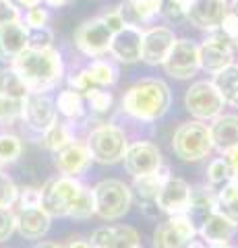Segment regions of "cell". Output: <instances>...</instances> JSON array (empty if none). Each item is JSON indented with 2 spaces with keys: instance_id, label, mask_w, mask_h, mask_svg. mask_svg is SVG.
<instances>
[{
  "instance_id": "26",
  "label": "cell",
  "mask_w": 238,
  "mask_h": 248,
  "mask_svg": "<svg viewBox=\"0 0 238 248\" xmlns=\"http://www.w3.org/2000/svg\"><path fill=\"white\" fill-rule=\"evenodd\" d=\"M56 112L60 116H64L66 122L75 124L77 120H83L85 118V97L81 93H77L73 89H64L58 93V99H56Z\"/></svg>"
},
{
  "instance_id": "21",
  "label": "cell",
  "mask_w": 238,
  "mask_h": 248,
  "mask_svg": "<svg viewBox=\"0 0 238 248\" xmlns=\"http://www.w3.org/2000/svg\"><path fill=\"white\" fill-rule=\"evenodd\" d=\"M50 221L52 217L42 207L19 209V213H15V228L25 240H42L48 234Z\"/></svg>"
},
{
  "instance_id": "48",
  "label": "cell",
  "mask_w": 238,
  "mask_h": 248,
  "mask_svg": "<svg viewBox=\"0 0 238 248\" xmlns=\"http://www.w3.org/2000/svg\"><path fill=\"white\" fill-rule=\"evenodd\" d=\"M224 157H226L228 166H230V174H232L234 180H238V147H234L232 151H228Z\"/></svg>"
},
{
  "instance_id": "20",
  "label": "cell",
  "mask_w": 238,
  "mask_h": 248,
  "mask_svg": "<svg viewBox=\"0 0 238 248\" xmlns=\"http://www.w3.org/2000/svg\"><path fill=\"white\" fill-rule=\"evenodd\" d=\"M116 11L125 27H135L143 31V27L149 25L159 15V0H125Z\"/></svg>"
},
{
  "instance_id": "30",
  "label": "cell",
  "mask_w": 238,
  "mask_h": 248,
  "mask_svg": "<svg viewBox=\"0 0 238 248\" xmlns=\"http://www.w3.org/2000/svg\"><path fill=\"white\" fill-rule=\"evenodd\" d=\"M27 85L23 83V79L19 77V73L9 64L4 68H0V95L9 97V99H17V102H23L29 95Z\"/></svg>"
},
{
  "instance_id": "7",
  "label": "cell",
  "mask_w": 238,
  "mask_h": 248,
  "mask_svg": "<svg viewBox=\"0 0 238 248\" xmlns=\"http://www.w3.org/2000/svg\"><path fill=\"white\" fill-rule=\"evenodd\" d=\"M224 106L226 104L222 99L220 91L216 89V85H213V81H197L184 93V108L199 122L213 120L216 116L224 112Z\"/></svg>"
},
{
  "instance_id": "35",
  "label": "cell",
  "mask_w": 238,
  "mask_h": 248,
  "mask_svg": "<svg viewBox=\"0 0 238 248\" xmlns=\"http://www.w3.org/2000/svg\"><path fill=\"white\" fill-rule=\"evenodd\" d=\"M83 97L87 99V106L91 108V112H94V114H108L112 110V104H114L112 93L102 89V87L89 89Z\"/></svg>"
},
{
  "instance_id": "8",
  "label": "cell",
  "mask_w": 238,
  "mask_h": 248,
  "mask_svg": "<svg viewBox=\"0 0 238 248\" xmlns=\"http://www.w3.org/2000/svg\"><path fill=\"white\" fill-rule=\"evenodd\" d=\"M112 31L108 25L102 21V17H94L83 21L75 31V46L83 56H87L91 60L104 58L110 52L112 44Z\"/></svg>"
},
{
  "instance_id": "27",
  "label": "cell",
  "mask_w": 238,
  "mask_h": 248,
  "mask_svg": "<svg viewBox=\"0 0 238 248\" xmlns=\"http://www.w3.org/2000/svg\"><path fill=\"white\" fill-rule=\"evenodd\" d=\"M213 85L220 91L224 104L238 108V64H230L213 75Z\"/></svg>"
},
{
  "instance_id": "42",
  "label": "cell",
  "mask_w": 238,
  "mask_h": 248,
  "mask_svg": "<svg viewBox=\"0 0 238 248\" xmlns=\"http://www.w3.org/2000/svg\"><path fill=\"white\" fill-rule=\"evenodd\" d=\"M17 203H19L21 209L40 207L42 205V188H35V186H25V188H19Z\"/></svg>"
},
{
  "instance_id": "39",
  "label": "cell",
  "mask_w": 238,
  "mask_h": 248,
  "mask_svg": "<svg viewBox=\"0 0 238 248\" xmlns=\"http://www.w3.org/2000/svg\"><path fill=\"white\" fill-rule=\"evenodd\" d=\"M190 0H159V15L168 21H178L184 17Z\"/></svg>"
},
{
  "instance_id": "45",
  "label": "cell",
  "mask_w": 238,
  "mask_h": 248,
  "mask_svg": "<svg viewBox=\"0 0 238 248\" xmlns=\"http://www.w3.org/2000/svg\"><path fill=\"white\" fill-rule=\"evenodd\" d=\"M21 19V9L15 4V0H0V27Z\"/></svg>"
},
{
  "instance_id": "43",
  "label": "cell",
  "mask_w": 238,
  "mask_h": 248,
  "mask_svg": "<svg viewBox=\"0 0 238 248\" xmlns=\"http://www.w3.org/2000/svg\"><path fill=\"white\" fill-rule=\"evenodd\" d=\"M17 228H15V213L9 207H0V242H6Z\"/></svg>"
},
{
  "instance_id": "44",
  "label": "cell",
  "mask_w": 238,
  "mask_h": 248,
  "mask_svg": "<svg viewBox=\"0 0 238 248\" xmlns=\"http://www.w3.org/2000/svg\"><path fill=\"white\" fill-rule=\"evenodd\" d=\"M68 89L81 93V95H85L89 89H94V83H91L85 68H81V71H77V73H73L71 77H68Z\"/></svg>"
},
{
  "instance_id": "40",
  "label": "cell",
  "mask_w": 238,
  "mask_h": 248,
  "mask_svg": "<svg viewBox=\"0 0 238 248\" xmlns=\"http://www.w3.org/2000/svg\"><path fill=\"white\" fill-rule=\"evenodd\" d=\"M19 197V186L9 174H0V207H13Z\"/></svg>"
},
{
  "instance_id": "18",
  "label": "cell",
  "mask_w": 238,
  "mask_h": 248,
  "mask_svg": "<svg viewBox=\"0 0 238 248\" xmlns=\"http://www.w3.org/2000/svg\"><path fill=\"white\" fill-rule=\"evenodd\" d=\"M141 40L143 31L135 27H122L112 35L110 56L122 64H135L141 60Z\"/></svg>"
},
{
  "instance_id": "28",
  "label": "cell",
  "mask_w": 238,
  "mask_h": 248,
  "mask_svg": "<svg viewBox=\"0 0 238 248\" xmlns=\"http://www.w3.org/2000/svg\"><path fill=\"white\" fill-rule=\"evenodd\" d=\"M85 71L89 75L91 83H94V87H112L114 83L118 81V66L114 64L112 60H106V58H95L91 60L89 64L85 66Z\"/></svg>"
},
{
  "instance_id": "2",
  "label": "cell",
  "mask_w": 238,
  "mask_h": 248,
  "mask_svg": "<svg viewBox=\"0 0 238 248\" xmlns=\"http://www.w3.org/2000/svg\"><path fill=\"white\" fill-rule=\"evenodd\" d=\"M172 93L162 79H141L122 95V112L137 122H156L170 110Z\"/></svg>"
},
{
  "instance_id": "14",
  "label": "cell",
  "mask_w": 238,
  "mask_h": 248,
  "mask_svg": "<svg viewBox=\"0 0 238 248\" xmlns=\"http://www.w3.org/2000/svg\"><path fill=\"white\" fill-rule=\"evenodd\" d=\"M228 13V0H190L184 17L201 31H218Z\"/></svg>"
},
{
  "instance_id": "55",
  "label": "cell",
  "mask_w": 238,
  "mask_h": 248,
  "mask_svg": "<svg viewBox=\"0 0 238 248\" xmlns=\"http://www.w3.org/2000/svg\"><path fill=\"white\" fill-rule=\"evenodd\" d=\"M207 248H232L230 244H211V246H207Z\"/></svg>"
},
{
  "instance_id": "52",
  "label": "cell",
  "mask_w": 238,
  "mask_h": 248,
  "mask_svg": "<svg viewBox=\"0 0 238 248\" xmlns=\"http://www.w3.org/2000/svg\"><path fill=\"white\" fill-rule=\"evenodd\" d=\"M228 13H230V15H234V17L238 19V0H230V4H228Z\"/></svg>"
},
{
  "instance_id": "49",
  "label": "cell",
  "mask_w": 238,
  "mask_h": 248,
  "mask_svg": "<svg viewBox=\"0 0 238 248\" xmlns=\"http://www.w3.org/2000/svg\"><path fill=\"white\" fill-rule=\"evenodd\" d=\"M64 248H94L89 244V240H81V238H75V240H71Z\"/></svg>"
},
{
  "instance_id": "29",
  "label": "cell",
  "mask_w": 238,
  "mask_h": 248,
  "mask_svg": "<svg viewBox=\"0 0 238 248\" xmlns=\"http://www.w3.org/2000/svg\"><path fill=\"white\" fill-rule=\"evenodd\" d=\"M42 141L44 147L52 153L60 151L63 147H66L68 143L75 141V130H73V124L66 122V120H56L48 130L42 133Z\"/></svg>"
},
{
  "instance_id": "4",
  "label": "cell",
  "mask_w": 238,
  "mask_h": 248,
  "mask_svg": "<svg viewBox=\"0 0 238 248\" xmlns=\"http://www.w3.org/2000/svg\"><path fill=\"white\" fill-rule=\"evenodd\" d=\"M94 207L95 215H99L104 221H116L120 217L128 213L130 205H133V190L130 186L125 184L116 178H108V180L97 182L94 188Z\"/></svg>"
},
{
  "instance_id": "36",
  "label": "cell",
  "mask_w": 238,
  "mask_h": 248,
  "mask_svg": "<svg viewBox=\"0 0 238 248\" xmlns=\"http://www.w3.org/2000/svg\"><path fill=\"white\" fill-rule=\"evenodd\" d=\"M27 48L29 50H48L54 48V31L50 27L27 29Z\"/></svg>"
},
{
  "instance_id": "13",
  "label": "cell",
  "mask_w": 238,
  "mask_h": 248,
  "mask_svg": "<svg viewBox=\"0 0 238 248\" xmlns=\"http://www.w3.org/2000/svg\"><path fill=\"white\" fill-rule=\"evenodd\" d=\"M122 161H125V170L133 178L135 176L149 174V172H156L159 166H164V159H162V151H159V147L149 143V141L128 143Z\"/></svg>"
},
{
  "instance_id": "34",
  "label": "cell",
  "mask_w": 238,
  "mask_h": 248,
  "mask_svg": "<svg viewBox=\"0 0 238 248\" xmlns=\"http://www.w3.org/2000/svg\"><path fill=\"white\" fill-rule=\"evenodd\" d=\"M91 215H95V207H94V192L87 186H83L81 192L77 195L75 203L68 211L71 219H89Z\"/></svg>"
},
{
  "instance_id": "37",
  "label": "cell",
  "mask_w": 238,
  "mask_h": 248,
  "mask_svg": "<svg viewBox=\"0 0 238 248\" xmlns=\"http://www.w3.org/2000/svg\"><path fill=\"white\" fill-rule=\"evenodd\" d=\"M232 174H230V166L226 157H216L213 161H209V166H207V180H209L211 186H220L228 182Z\"/></svg>"
},
{
  "instance_id": "50",
  "label": "cell",
  "mask_w": 238,
  "mask_h": 248,
  "mask_svg": "<svg viewBox=\"0 0 238 248\" xmlns=\"http://www.w3.org/2000/svg\"><path fill=\"white\" fill-rule=\"evenodd\" d=\"M73 2H75V0H44V4L50 6V9H60V6H68Z\"/></svg>"
},
{
  "instance_id": "6",
  "label": "cell",
  "mask_w": 238,
  "mask_h": 248,
  "mask_svg": "<svg viewBox=\"0 0 238 248\" xmlns=\"http://www.w3.org/2000/svg\"><path fill=\"white\" fill-rule=\"evenodd\" d=\"M83 184L79 178L54 176L42 186V209L50 217H68V211L81 192Z\"/></svg>"
},
{
  "instance_id": "5",
  "label": "cell",
  "mask_w": 238,
  "mask_h": 248,
  "mask_svg": "<svg viewBox=\"0 0 238 248\" xmlns=\"http://www.w3.org/2000/svg\"><path fill=\"white\" fill-rule=\"evenodd\" d=\"M172 149L176 157L182 161H201L213 151V143L209 137V128L205 122L190 120L180 124L174 130L172 137Z\"/></svg>"
},
{
  "instance_id": "46",
  "label": "cell",
  "mask_w": 238,
  "mask_h": 248,
  "mask_svg": "<svg viewBox=\"0 0 238 248\" xmlns=\"http://www.w3.org/2000/svg\"><path fill=\"white\" fill-rule=\"evenodd\" d=\"M220 29L224 31V35L234 44V48H236L238 46V19L234 17V15L226 13V17H224V21H222Z\"/></svg>"
},
{
  "instance_id": "15",
  "label": "cell",
  "mask_w": 238,
  "mask_h": 248,
  "mask_svg": "<svg viewBox=\"0 0 238 248\" xmlns=\"http://www.w3.org/2000/svg\"><path fill=\"white\" fill-rule=\"evenodd\" d=\"M176 42V35L170 27H149L143 31V40H141V60L149 66L164 64V60L168 58L172 46Z\"/></svg>"
},
{
  "instance_id": "23",
  "label": "cell",
  "mask_w": 238,
  "mask_h": 248,
  "mask_svg": "<svg viewBox=\"0 0 238 248\" xmlns=\"http://www.w3.org/2000/svg\"><path fill=\"white\" fill-rule=\"evenodd\" d=\"M234 232H236V223H232L228 217H224L218 211L207 215L197 228V234L201 236V240L207 246H211V244H230Z\"/></svg>"
},
{
  "instance_id": "53",
  "label": "cell",
  "mask_w": 238,
  "mask_h": 248,
  "mask_svg": "<svg viewBox=\"0 0 238 248\" xmlns=\"http://www.w3.org/2000/svg\"><path fill=\"white\" fill-rule=\"evenodd\" d=\"M33 248H64V246L58 244V242H40V244H35Z\"/></svg>"
},
{
  "instance_id": "16",
  "label": "cell",
  "mask_w": 238,
  "mask_h": 248,
  "mask_svg": "<svg viewBox=\"0 0 238 248\" xmlns=\"http://www.w3.org/2000/svg\"><path fill=\"white\" fill-rule=\"evenodd\" d=\"M189 199H190V186L187 180L182 178L170 176L164 182V186L159 188L158 197H156V205L159 209V213L170 215H180L187 213L189 209Z\"/></svg>"
},
{
  "instance_id": "12",
  "label": "cell",
  "mask_w": 238,
  "mask_h": 248,
  "mask_svg": "<svg viewBox=\"0 0 238 248\" xmlns=\"http://www.w3.org/2000/svg\"><path fill=\"white\" fill-rule=\"evenodd\" d=\"M21 120L25 122V126L33 133L42 135L44 130H48L52 124L58 120L56 104L48 93H29L23 99V114Z\"/></svg>"
},
{
  "instance_id": "32",
  "label": "cell",
  "mask_w": 238,
  "mask_h": 248,
  "mask_svg": "<svg viewBox=\"0 0 238 248\" xmlns=\"http://www.w3.org/2000/svg\"><path fill=\"white\" fill-rule=\"evenodd\" d=\"M106 248H143L139 232L130 226H112V236Z\"/></svg>"
},
{
  "instance_id": "22",
  "label": "cell",
  "mask_w": 238,
  "mask_h": 248,
  "mask_svg": "<svg viewBox=\"0 0 238 248\" xmlns=\"http://www.w3.org/2000/svg\"><path fill=\"white\" fill-rule=\"evenodd\" d=\"M27 50V27L23 21L6 23L0 27V60L13 64V60Z\"/></svg>"
},
{
  "instance_id": "3",
  "label": "cell",
  "mask_w": 238,
  "mask_h": 248,
  "mask_svg": "<svg viewBox=\"0 0 238 248\" xmlns=\"http://www.w3.org/2000/svg\"><path fill=\"white\" fill-rule=\"evenodd\" d=\"M85 145L94 161H97L102 166H114L125 157L128 139H127L125 128H120L118 124L102 122L87 135Z\"/></svg>"
},
{
  "instance_id": "56",
  "label": "cell",
  "mask_w": 238,
  "mask_h": 248,
  "mask_svg": "<svg viewBox=\"0 0 238 248\" xmlns=\"http://www.w3.org/2000/svg\"><path fill=\"white\" fill-rule=\"evenodd\" d=\"M0 174H2V164H0Z\"/></svg>"
},
{
  "instance_id": "47",
  "label": "cell",
  "mask_w": 238,
  "mask_h": 248,
  "mask_svg": "<svg viewBox=\"0 0 238 248\" xmlns=\"http://www.w3.org/2000/svg\"><path fill=\"white\" fill-rule=\"evenodd\" d=\"M102 21L106 23V25H108V29L112 31V33H116V31H120L122 27H125V23H122V19H120V15H118L116 9L104 13V15H102Z\"/></svg>"
},
{
  "instance_id": "11",
  "label": "cell",
  "mask_w": 238,
  "mask_h": 248,
  "mask_svg": "<svg viewBox=\"0 0 238 248\" xmlns=\"http://www.w3.org/2000/svg\"><path fill=\"white\" fill-rule=\"evenodd\" d=\"M162 66L166 75H170L172 79H178V81L193 79L201 71V64H199V46L190 40H176Z\"/></svg>"
},
{
  "instance_id": "19",
  "label": "cell",
  "mask_w": 238,
  "mask_h": 248,
  "mask_svg": "<svg viewBox=\"0 0 238 248\" xmlns=\"http://www.w3.org/2000/svg\"><path fill=\"white\" fill-rule=\"evenodd\" d=\"M207 128H209L213 149L220 151L222 155H226L234 147H238V114L222 112L220 116H216L211 120V124Z\"/></svg>"
},
{
  "instance_id": "24",
  "label": "cell",
  "mask_w": 238,
  "mask_h": 248,
  "mask_svg": "<svg viewBox=\"0 0 238 248\" xmlns=\"http://www.w3.org/2000/svg\"><path fill=\"white\" fill-rule=\"evenodd\" d=\"M213 211H218V190L211 184H199L195 188H190L187 215L193 219L195 226L199 228V223Z\"/></svg>"
},
{
  "instance_id": "41",
  "label": "cell",
  "mask_w": 238,
  "mask_h": 248,
  "mask_svg": "<svg viewBox=\"0 0 238 248\" xmlns=\"http://www.w3.org/2000/svg\"><path fill=\"white\" fill-rule=\"evenodd\" d=\"M23 25L27 29H37V27H48L50 23V13L48 9H44V6H33V9H27L25 13V19H21Z\"/></svg>"
},
{
  "instance_id": "17",
  "label": "cell",
  "mask_w": 238,
  "mask_h": 248,
  "mask_svg": "<svg viewBox=\"0 0 238 248\" xmlns=\"http://www.w3.org/2000/svg\"><path fill=\"white\" fill-rule=\"evenodd\" d=\"M91 161H94L91 159V153L83 141H73L54 153V166L60 176L79 178L81 174H85L89 170Z\"/></svg>"
},
{
  "instance_id": "31",
  "label": "cell",
  "mask_w": 238,
  "mask_h": 248,
  "mask_svg": "<svg viewBox=\"0 0 238 248\" xmlns=\"http://www.w3.org/2000/svg\"><path fill=\"white\" fill-rule=\"evenodd\" d=\"M218 213L238 226V180L230 178L218 190Z\"/></svg>"
},
{
  "instance_id": "9",
  "label": "cell",
  "mask_w": 238,
  "mask_h": 248,
  "mask_svg": "<svg viewBox=\"0 0 238 248\" xmlns=\"http://www.w3.org/2000/svg\"><path fill=\"white\" fill-rule=\"evenodd\" d=\"M197 238V226L187 213L170 215L153 232V248H189Z\"/></svg>"
},
{
  "instance_id": "54",
  "label": "cell",
  "mask_w": 238,
  "mask_h": 248,
  "mask_svg": "<svg viewBox=\"0 0 238 248\" xmlns=\"http://www.w3.org/2000/svg\"><path fill=\"white\" fill-rule=\"evenodd\" d=\"M189 248H207V244L203 242V240H193V242L189 244Z\"/></svg>"
},
{
  "instance_id": "51",
  "label": "cell",
  "mask_w": 238,
  "mask_h": 248,
  "mask_svg": "<svg viewBox=\"0 0 238 248\" xmlns=\"http://www.w3.org/2000/svg\"><path fill=\"white\" fill-rule=\"evenodd\" d=\"M44 0H15V4L21 6V9H33V6H40Z\"/></svg>"
},
{
  "instance_id": "38",
  "label": "cell",
  "mask_w": 238,
  "mask_h": 248,
  "mask_svg": "<svg viewBox=\"0 0 238 248\" xmlns=\"http://www.w3.org/2000/svg\"><path fill=\"white\" fill-rule=\"evenodd\" d=\"M21 114H23V102L0 95V124H15L17 120H21Z\"/></svg>"
},
{
  "instance_id": "33",
  "label": "cell",
  "mask_w": 238,
  "mask_h": 248,
  "mask_svg": "<svg viewBox=\"0 0 238 248\" xmlns=\"http://www.w3.org/2000/svg\"><path fill=\"white\" fill-rule=\"evenodd\" d=\"M23 153V141L13 133H0V164H15Z\"/></svg>"
},
{
  "instance_id": "10",
  "label": "cell",
  "mask_w": 238,
  "mask_h": 248,
  "mask_svg": "<svg viewBox=\"0 0 238 248\" xmlns=\"http://www.w3.org/2000/svg\"><path fill=\"white\" fill-rule=\"evenodd\" d=\"M199 64L203 71L216 75L222 68L234 64V44L224 35V31H211L199 46Z\"/></svg>"
},
{
  "instance_id": "1",
  "label": "cell",
  "mask_w": 238,
  "mask_h": 248,
  "mask_svg": "<svg viewBox=\"0 0 238 248\" xmlns=\"http://www.w3.org/2000/svg\"><path fill=\"white\" fill-rule=\"evenodd\" d=\"M19 73L23 83L32 93H48L58 87L64 77L63 54L56 48L48 50H25L11 64Z\"/></svg>"
},
{
  "instance_id": "25",
  "label": "cell",
  "mask_w": 238,
  "mask_h": 248,
  "mask_svg": "<svg viewBox=\"0 0 238 248\" xmlns=\"http://www.w3.org/2000/svg\"><path fill=\"white\" fill-rule=\"evenodd\" d=\"M170 176H172L170 168H168V166H159L156 172H149V174H143V176H135L130 190L137 195L139 203H156V197H158L159 188H162L164 182Z\"/></svg>"
}]
</instances>
